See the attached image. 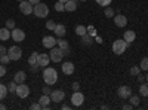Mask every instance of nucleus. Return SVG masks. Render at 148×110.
Segmentation results:
<instances>
[{
  "label": "nucleus",
  "mask_w": 148,
  "mask_h": 110,
  "mask_svg": "<svg viewBox=\"0 0 148 110\" xmlns=\"http://www.w3.org/2000/svg\"><path fill=\"white\" fill-rule=\"evenodd\" d=\"M43 94H46V95H51V88H49V85L43 88Z\"/></svg>",
  "instance_id": "37998d69"
},
{
  "label": "nucleus",
  "mask_w": 148,
  "mask_h": 110,
  "mask_svg": "<svg viewBox=\"0 0 148 110\" xmlns=\"http://www.w3.org/2000/svg\"><path fill=\"white\" fill-rule=\"evenodd\" d=\"M104 14H105V17H108V18H114L116 12H114V9H113V8L107 6V8H105V10H104Z\"/></svg>",
  "instance_id": "c756f323"
},
{
  "label": "nucleus",
  "mask_w": 148,
  "mask_h": 110,
  "mask_svg": "<svg viewBox=\"0 0 148 110\" xmlns=\"http://www.w3.org/2000/svg\"><path fill=\"white\" fill-rule=\"evenodd\" d=\"M10 37L9 28H0V40H8Z\"/></svg>",
  "instance_id": "b1692460"
},
{
  "label": "nucleus",
  "mask_w": 148,
  "mask_h": 110,
  "mask_svg": "<svg viewBox=\"0 0 148 110\" xmlns=\"http://www.w3.org/2000/svg\"><path fill=\"white\" fill-rule=\"evenodd\" d=\"M129 101H130V104H132V107H136V106H139V97L138 95H130L129 97Z\"/></svg>",
  "instance_id": "cd10ccee"
},
{
  "label": "nucleus",
  "mask_w": 148,
  "mask_h": 110,
  "mask_svg": "<svg viewBox=\"0 0 148 110\" xmlns=\"http://www.w3.org/2000/svg\"><path fill=\"white\" fill-rule=\"evenodd\" d=\"M79 89H80L79 82H74V83H73V91H79Z\"/></svg>",
  "instance_id": "a19ab883"
},
{
  "label": "nucleus",
  "mask_w": 148,
  "mask_h": 110,
  "mask_svg": "<svg viewBox=\"0 0 148 110\" xmlns=\"http://www.w3.org/2000/svg\"><path fill=\"white\" fill-rule=\"evenodd\" d=\"M139 73H141V68L136 67V66H133V67L130 68V75H132V76H139Z\"/></svg>",
  "instance_id": "f704fd0d"
},
{
  "label": "nucleus",
  "mask_w": 148,
  "mask_h": 110,
  "mask_svg": "<svg viewBox=\"0 0 148 110\" xmlns=\"http://www.w3.org/2000/svg\"><path fill=\"white\" fill-rule=\"evenodd\" d=\"M3 54H8V49L3 45H0V55H3Z\"/></svg>",
  "instance_id": "79ce46f5"
},
{
  "label": "nucleus",
  "mask_w": 148,
  "mask_h": 110,
  "mask_svg": "<svg viewBox=\"0 0 148 110\" xmlns=\"http://www.w3.org/2000/svg\"><path fill=\"white\" fill-rule=\"evenodd\" d=\"M62 73L67 75V76H70V75L74 73V64L71 63V61H67V63L62 64Z\"/></svg>",
  "instance_id": "2eb2a0df"
},
{
  "label": "nucleus",
  "mask_w": 148,
  "mask_h": 110,
  "mask_svg": "<svg viewBox=\"0 0 148 110\" xmlns=\"http://www.w3.org/2000/svg\"><path fill=\"white\" fill-rule=\"evenodd\" d=\"M59 2H62V3H65V2H68V0H59Z\"/></svg>",
  "instance_id": "3c124183"
},
{
  "label": "nucleus",
  "mask_w": 148,
  "mask_h": 110,
  "mask_svg": "<svg viewBox=\"0 0 148 110\" xmlns=\"http://www.w3.org/2000/svg\"><path fill=\"white\" fill-rule=\"evenodd\" d=\"M126 48H127V42H126L125 39H117V40L113 43V52H114L116 55H121V54H125Z\"/></svg>",
  "instance_id": "7ed1b4c3"
},
{
  "label": "nucleus",
  "mask_w": 148,
  "mask_h": 110,
  "mask_svg": "<svg viewBox=\"0 0 148 110\" xmlns=\"http://www.w3.org/2000/svg\"><path fill=\"white\" fill-rule=\"evenodd\" d=\"M42 43H43L45 48H47V49H52V48L56 45V39L52 37V36H45L43 40H42Z\"/></svg>",
  "instance_id": "ddd939ff"
},
{
  "label": "nucleus",
  "mask_w": 148,
  "mask_h": 110,
  "mask_svg": "<svg viewBox=\"0 0 148 110\" xmlns=\"http://www.w3.org/2000/svg\"><path fill=\"white\" fill-rule=\"evenodd\" d=\"M62 109H64V110H68V109H70V106H65V104H62Z\"/></svg>",
  "instance_id": "09e8293b"
},
{
  "label": "nucleus",
  "mask_w": 148,
  "mask_h": 110,
  "mask_svg": "<svg viewBox=\"0 0 148 110\" xmlns=\"http://www.w3.org/2000/svg\"><path fill=\"white\" fill-rule=\"evenodd\" d=\"M55 27H56V24H55V22H53L52 19L46 22V28H47V30H51V31H53V30H55Z\"/></svg>",
  "instance_id": "e433bc0d"
},
{
  "label": "nucleus",
  "mask_w": 148,
  "mask_h": 110,
  "mask_svg": "<svg viewBox=\"0 0 148 110\" xmlns=\"http://www.w3.org/2000/svg\"><path fill=\"white\" fill-rule=\"evenodd\" d=\"M33 14H34L37 18H45V17H47V14H49V8H47V5H45V3H37V5H34Z\"/></svg>",
  "instance_id": "f03ea898"
},
{
  "label": "nucleus",
  "mask_w": 148,
  "mask_h": 110,
  "mask_svg": "<svg viewBox=\"0 0 148 110\" xmlns=\"http://www.w3.org/2000/svg\"><path fill=\"white\" fill-rule=\"evenodd\" d=\"M39 103L42 104V107L43 109H49V103H51V95H46V94H43L40 98H39Z\"/></svg>",
  "instance_id": "6ab92c4d"
},
{
  "label": "nucleus",
  "mask_w": 148,
  "mask_h": 110,
  "mask_svg": "<svg viewBox=\"0 0 148 110\" xmlns=\"http://www.w3.org/2000/svg\"><path fill=\"white\" fill-rule=\"evenodd\" d=\"M30 3H33V5H37V3H40V0H28Z\"/></svg>",
  "instance_id": "49530a36"
},
{
  "label": "nucleus",
  "mask_w": 148,
  "mask_h": 110,
  "mask_svg": "<svg viewBox=\"0 0 148 110\" xmlns=\"http://www.w3.org/2000/svg\"><path fill=\"white\" fill-rule=\"evenodd\" d=\"M9 61H10V58H9V55H8V54L0 55V64H8Z\"/></svg>",
  "instance_id": "72a5a7b5"
},
{
  "label": "nucleus",
  "mask_w": 148,
  "mask_h": 110,
  "mask_svg": "<svg viewBox=\"0 0 148 110\" xmlns=\"http://www.w3.org/2000/svg\"><path fill=\"white\" fill-rule=\"evenodd\" d=\"M77 3H79V0H68V2H65V10L67 12H74L77 9Z\"/></svg>",
  "instance_id": "dca6fc26"
},
{
  "label": "nucleus",
  "mask_w": 148,
  "mask_h": 110,
  "mask_svg": "<svg viewBox=\"0 0 148 110\" xmlns=\"http://www.w3.org/2000/svg\"><path fill=\"white\" fill-rule=\"evenodd\" d=\"M6 28L14 30V28H15V19H8V21H6Z\"/></svg>",
  "instance_id": "c9c22d12"
},
{
  "label": "nucleus",
  "mask_w": 148,
  "mask_h": 110,
  "mask_svg": "<svg viewBox=\"0 0 148 110\" xmlns=\"http://www.w3.org/2000/svg\"><path fill=\"white\" fill-rule=\"evenodd\" d=\"M86 33H88V27L82 26V24H80V26H77V27H76V34H79L80 37H82L83 34H86Z\"/></svg>",
  "instance_id": "bb28decb"
},
{
  "label": "nucleus",
  "mask_w": 148,
  "mask_h": 110,
  "mask_svg": "<svg viewBox=\"0 0 148 110\" xmlns=\"http://www.w3.org/2000/svg\"><path fill=\"white\" fill-rule=\"evenodd\" d=\"M138 79H139V82H141V83H142V82H144V80H145V76H139V77H138Z\"/></svg>",
  "instance_id": "de8ad7c7"
},
{
  "label": "nucleus",
  "mask_w": 148,
  "mask_h": 110,
  "mask_svg": "<svg viewBox=\"0 0 148 110\" xmlns=\"http://www.w3.org/2000/svg\"><path fill=\"white\" fill-rule=\"evenodd\" d=\"M10 37L15 42H22V40H25V33H24L21 28H14L12 33H10Z\"/></svg>",
  "instance_id": "9d476101"
},
{
  "label": "nucleus",
  "mask_w": 148,
  "mask_h": 110,
  "mask_svg": "<svg viewBox=\"0 0 148 110\" xmlns=\"http://www.w3.org/2000/svg\"><path fill=\"white\" fill-rule=\"evenodd\" d=\"M55 10H56V12H62V10H65V5H64L62 2H59V0H58V2L55 3Z\"/></svg>",
  "instance_id": "2f4dec72"
},
{
  "label": "nucleus",
  "mask_w": 148,
  "mask_h": 110,
  "mask_svg": "<svg viewBox=\"0 0 148 110\" xmlns=\"http://www.w3.org/2000/svg\"><path fill=\"white\" fill-rule=\"evenodd\" d=\"M95 42H98V43H102V39L99 37V36H95Z\"/></svg>",
  "instance_id": "a18cd8bd"
},
{
  "label": "nucleus",
  "mask_w": 148,
  "mask_h": 110,
  "mask_svg": "<svg viewBox=\"0 0 148 110\" xmlns=\"http://www.w3.org/2000/svg\"><path fill=\"white\" fill-rule=\"evenodd\" d=\"M56 43H58V48H61L64 52L65 51H70V45H68V42L67 40H64L62 37H59V40H56Z\"/></svg>",
  "instance_id": "412c9836"
},
{
  "label": "nucleus",
  "mask_w": 148,
  "mask_h": 110,
  "mask_svg": "<svg viewBox=\"0 0 148 110\" xmlns=\"http://www.w3.org/2000/svg\"><path fill=\"white\" fill-rule=\"evenodd\" d=\"M83 101H84V95L82 92H79V91H74L73 95H71V104L74 107H79V106L83 104Z\"/></svg>",
  "instance_id": "6e6552de"
},
{
  "label": "nucleus",
  "mask_w": 148,
  "mask_h": 110,
  "mask_svg": "<svg viewBox=\"0 0 148 110\" xmlns=\"http://www.w3.org/2000/svg\"><path fill=\"white\" fill-rule=\"evenodd\" d=\"M16 86H18V83L15 82V80H12L9 85H8V91L9 92H14L15 94V91H16Z\"/></svg>",
  "instance_id": "7c9ffc66"
},
{
  "label": "nucleus",
  "mask_w": 148,
  "mask_h": 110,
  "mask_svg": "<svg viewBox=\"0 0 148 110\" xmlns=\"http://www.w3.org/2000/svg\"><path fill=\"white\" fill-rule=\"evenodd\" d=\"M37 55H39L37 52H33V54L30 55V58H28V63L31 64V67H33L34 70L37 68Z\"/></svg>",
  "instance_id": "5701e85b"
},
{
  "label": "nucleus",
  "mask_w": 148,
  "mask_h": 110,
  "mask_svg": "<svg viewBox=\"0 0 148 110\" xmlns=\"http://www.w3.org/2000/svg\"><path fill=\"white\" fill-rule=\"evenodd\" d=\"M114 24L117 27H120V28H123V27H126L127 26V18L125 17V15H114Z\"/></svg>",
  "instance_id": "4468645a"
},
{
  "label": "nucleus",
  "mask_w": 148,
  "mask_h": 110,
  "mask_svg": "<svg viewBox=\"0 0 148 110\" xmlns=\"http://www.w3.org/2000/svg\"><path fill=\"white\" fill-rule=\"evenodd\" d=\"M139 94H141L142 97H148V82H147V83L142 82V85L139 86Z\"/></svg>",
  "instance_id": "393cba45"
},
{
  "label": "nucleus",
  "mask_w": 148,
  "mask_h": 110,
  "mask_svg": "<svg viewBox=\"0 0 148 110\" xmlns=\"http://www.w3.org/2000/svg\"><path fill=\"white\" fill-rule=\"evenodd\" d=\"M82 2H86V0H82Z\"/></svg>",
  "instance_id": "864d4df0"
},
{
  "label": "nucleus",
  "mask_w": 148,
  "mask_h": 110,
  "mask_svg": "<svg viewBox=\"0 0 148 110\" xmlns=\"http://www.w3.org/2000/svg\"><path fill=\"white\" fill-rule=\"evenodd\" d=\"M123 39L127 42V45H129V43H133V40L136 39V34H135L133 30H127V31L125 33V36H123Z\"/></svg>",
  "instance_id": "a211bd4d"
},
{
  "label": "nucleus",
  "mask_w": 148,
  "mask_h": 110,
  "mask_svg": "<svg viewBox=\"0 0 148 110\" xmlns=\"http://www.w3.org/2000/svg\"><path fill=\"white\" fill-rule=\"evenodd\" d=\"M88 34H90L92 37H95V36H96V30H95L93 26H89V27H88Z\"/></svg>",
  "instance_id": "4c0bfd02"
},
{
  "label": "nucleus",
  "mask_w": 148,
  "mask_h": 110,
  "mask_svg": "<svg viewBox=\"0 0 148 110\" xmlns=\"http://www.w3.org/2000/svg\"><path fill=\"white\" fill-rule=\"evenodd\" d=\"M65 98V92L64 91H61V89H55L51 92V100L53 103H61V101H64Z\"/></svg>",
  "instance_id": "1a4fd4ad"
},
{
  "label": "nucleus",
  "mask_w": 148,
  "mask_h": 110,
  "mask_svg": "<svg viewBox=\"0 0 148 110\" xmlns=\"http://www.w3.org/2000/svg\"><path fill=\"white\" fill-rule=\"evenodd\" d=\"M82 43H83V45H86V46H90V45L93 43L92 36H90V34H88V33L83 34V36H82Z\"/></svg>",
  "instance_id": "4be33fe9"
},
{
  "label": "nucleus",
  "mask_w": 148,
  "mask_h": 110,
  "mask_svg": "<svg viewBox=\"0 0 148 110\" xmlns=\"http://www.w3.org/2000/svg\"><path fill=\"white\" fill-rule=\"evenodd\" d=\"M55 34H56V37H64L65 33H67V28L65 26H62V24H56V27H55Z\"/></svg>",
  "instance_id": "f3484780"
},
{
  "label": "nucleus",
  "mask_w": 148,
  "mask_h": 110,
  "mask_svg": "<svg viewBox=\"0 0 148 110\" xmlns=\"http://www.w3.org/2000/svg\"><path fill=\"white\" fill-rule=\"evenodd\" d=\"M145 80H147V82H148V73H147V76H145Z\"/></svg>",
  "instance_id": "603ef678"
},
{
  "label": "nucleus",
  "mask_w": 148,
  "mask_h": 110,
  "mask_svg": "<svg viewBox=\"0 0 148 110\" xmlns=\"http://www.w3.org/2000/svg\"><path fill=\"white\" fill-rule=\"evenodd\" d=\"M139 68L144 70V71H148V57L142 58L141 59V63H139Z\"/></svg>",
  "instance_id": "c85d7f7f"
},
{
  "label": "nucleus",
  "mask_w": 148,
  "mask_h": 110,
  "mask_svg": "<svg viewBox=\"0 0 148 110\" xmlns=\"http://www.w3.org/2000/svg\"><path fill=\"white\" fill-rule=\"evenodd\" d=\"M117 95L120 97L121 100H125V98H129V97L132 95V89L129 86H126V85H123V86H120L117 89Z\"/></svg>",
  "instance_id": "9b49d317"
},
{
  "label": "nucleus",
  "mask_w": 148,
  "mask_h": 110,
  "mask_svg": "<svg viewBox=\"0 0 148 110\" xmlns=\"http://www.w3.org/2000/svg\"><path fill=\"white\" fill-rule=\"evenodd\" d=\"M30 109H31V110H40V109H43V107H42L40 103H34V104L30 106Z\"/></svg>",
  "instance_id": "58836bf2"
},
{
  "label": "nucleus",
  "mask_w": 148,
  "mask_h": 110,
  "mask_svg": "<svg viewBox=\"0 0 148 110\" xmlns=\"http://www.w3.org/2000/svg\"><path fill=\"white\" fill-rule=\"evenodd\" d=\"M15 94L19 97V98H27V97L30 95V88L27 86L25 83H18V86H16V91Z\"/></svg>",
  "instance_id": "0eeeda50"
},
{
  "label": "nucleus",
  "mask_w": 148,
  "mask_h": 110,
  "mask_svg": "<svg viewBox=\"0 0 148 110\" xmlns=\"http://www.w3.org/2000/svg\"><path fill=\"white\" fill-rule=\"evenodd\" d=\"M19 2H22V0H19Z\"/></svg>",
  "instance_id": "5fc2aeb1"
},
{
  "label": "nucleus",
  "mask_w": 148,
  "mask_h": 110,
  "mask_svg": "<svg viewBox=\"0 0 148 110\" xmlns=\"http://www.w3.org/2000/svg\"><path fill=\"white\" fill-rule=\"evenodd\" d=\"M8 55H9L10 61H18L22 57V51H21L19 46H12L8 49Z\"/></svg>",
  "instance_id": "39448f33"
},
{
  "label": "nucleus",
  "mask_w": 148,
  "mask_h": 110,
  "mask_svg": "<svg viewBox=\"0 0 148 110\" xmlns=\"http://www.w3.org/2000/svg\"><path fill=\"white\" fill-rule=\"evenodd\" d=\"M25 79H27V75H25L24 71H16V73H15L14 80H15L16 83H24V82H25Z\"/></svg>",
  "instance_id": "aec40b11"
},
{
  "label": "nucleus",
  "mask_w": 148,
  "mask_h": 110,
  "mask_svg": "<svg viewBox=\"0 0 148 110\" xmlns=\"http://www.w3.org/2000/svg\"><path fill=\"white\" fill-rule=\"evenodd\" d=\"M5 109H6V106H5V104H0V110H5Z\"/></svg>",
  "instance_id": "8fccbe9b"
},
{
  "label": "nucleus",
  "mask_w": 148,
  "mask_h": 110,
  "mask_svg": "<svg viewBox=\"0 0 148 110\" xmlns=\"http://www.w3.org/2000/svg\"><path fill=\"white\" fill-rule=\"evenodd\" d=\"M8 85H3V83H0V100H3L5 97L8 95Z\"/></svg>",
  "instance_id": "a878e982"
},
{
  "label": "nucleus",
  "mask_w": 148,
  "mask_h": 110,
  "mask_svg": "<svg viewBox=\"0 0 148 110\" xmlns=\"http://www.w3.org/2000/svg\"><path fill=\"white\" fill-rule=\"evenodd\" d=\"M33 9H34V5L30 3L28 0H22V2H19V10H21V14L30 15V14H33Z\"/></svg>",
  "instance_id": "423d86ee"
},
{
  "label": "nucleus",
  "mask_w": 148,
  "mask_h": 110,
  "mask_svg": "<svg viewBox=\"0 0 148 110\" xmlns=\"http://www.w3.org/2000/svg\"><path fill=\"white\" fill-rule=\"evenodd\" d=\"M43 80L46 82V85H55L56 80H58V71L52 67H45V71H43Z\"/></svg>",
  "instance_id": "f257e3e1"
},
{
  "label": "nucleus",
  "mask_w": 148,
  "mask_h": 110,
  "mask_svg": "<svg viewBox=\"0 0 148 110\" xmlns=\"http://www.w3.org/2000/svg\"><path fill=\"white\" fill-rule=\"evenodd\" d=\"M95 2L99 5V6H102V8H107V6L111 5V0H95Z\"/></svg>",
  "instance_id": "473e14b6"
},
{
  "label": "nucleus",
  "mask_w": 148,
  "mask_h": 110,
  "mask_svg": "<svg viewBox=\"0 0 148 110\" xmlns=\"http://www.w3.org/2000/svg\"><path fill=\"white\" fill-rule=\"evenodd\" d=\"M49 63H51V57L47 54H39L37 55V66L39 67H47Z\"/></svg>",
  "instance_id": "f8f14e48"
},
{
  "label": "nucleus",
  "mask_w": 148,
  "mask_h": 110,
  "mask_svg": "<svg viewBox=\"0 0 148 110\" xmlns=\"http://www.w3.org/2000/svg\"><path fill=\"white\" fill-rule=\"evenodd\" d=\"M6 75V67H5V64H0V77H3Z\"/></svg>",
  "instance_id": "ea45409f"
},
{
  "label": "nucleus",
  "mask_w": 148,
  "mask_h": 110,
  "mask_svg": "<svg viewBox=\"0 0 148 110\" xmlns=\"http://www.w3.org/2000/svg\"><path fill=\"white\" fill-rule=\"evenodd\" d=\"M121 109H123V110H130V109H132V104H125Z\"/></svg>",
  "instance_id": "c03bdc74"
},
{
  "label": "nucleus",
  "mask_w": 148,
  "mask_h": 110,
  "mask_svg": "<svg viewBox=\"0 0 148 110\" xmlns=\"http://www.w3.org/2000/svg\"><path fill=\"white\" fill-rule=\"evenodd\" d=\"M49 57H51V61H53V63H61L65 55H64V51L61 49V48H55L53 46L51 49V55Z\"/></svg>",
  "instance_id": "20e7f679"
}]
</instances>
